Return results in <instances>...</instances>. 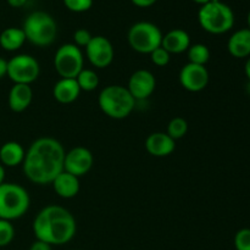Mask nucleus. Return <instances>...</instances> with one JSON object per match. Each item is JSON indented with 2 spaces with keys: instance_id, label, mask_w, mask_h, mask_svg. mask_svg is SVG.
Instances as JSON below:
<instances>
[{
  "instance_id": "f257e3e1",
  "label": "nucleus",
  "mask_w": 250,
  "mask_h": 250,
  "mask_svg": "<svg viewBox=\"0 0 250 250\" xmlns=\"http://www.w3.org/2000/svg\"><path fill=\"white\" fill-rule=\"evenodd\" d=\"M63 146L55 138L36 139L26 151L22 168L26 178L36 185H51L63 171Z\"/></svg>"
},
{
  "instance_id": "f03ea898",
  "label": "nucleus",
  "mask_w": 250,
  "mask_h": 250,
  "mask_svg": "<svg viewBox=\"0 0 250 250\" xmlns=\"http://www.w3.org/2000/svg\"><path fill=\"white\" fill-rule=\"evenodd\" d=\"M32 229L38 241L50 246H62L72 241L77 224L75 216L67 209L59 205H48L34 217Z\"/></svg>"
},
{
  "instance_id": "7ed1b4c3",
  "label": "nucleus",
  "mask_w": 250,
  "mask_h": 250,
  "mask_svg": "<svg viewBox=\"0 0 250 250\" xmlns=\"http://www.w3.org/2000/svg\"><path fill=\"white\" fill-rule=\"evenodd\" d=\"M136 99L127 87L111 84L105 87L98 97L100 110L114 120H124L132 114L136 106Z\"/></svg>"
},
{
  "instance_id": "20e7f679",
  "label": "nucleus",
  "mask_w": 250,
  "mask_h": 250,
  "mask_svg": "<svg viewBox=\"0 0 250 250\" xmlns=\"http://www.w3.org/2000/svg\"><path fill=\"white\" fill-rule=\"evenodd\" d=\"M200 27L208 33L224 34L234 24V14L231 7L220 0H210L202 5L198 12Z\"/></svg>"
},
{
  "instance_id": "39448f33",
  "label": "nucleus",
  "mask_w": 250,
  "mask_h": 250,
  "mask_svg": "<svg viewBox=\"0 0 250 250\" xmlns=\"http://www.w3.org/2000/svg\"><path fill=\"white\" fill-rule=\"evenodd\" d=\"M22 29L27 41L39 48L51 45L58 36V24L53 16L45 11L29 14L24 20Z\"/></svg>"
},
{
  "instance_id": "423d86ee",
  "label": "nucleus",
  "mask_w": 250,
  "mask_h": 250,
  "mask_svg": "<svg viewBox=\"0 0 250 250\" xmlns=\"http://www.w3.org/2000/svg\"><path fill=\"white\" fill-rule=\"evenodd\" d=\"M31 198L26 188L17 183L0 185V219L14 221L23 216L29 209Z\"/></svg>"
},
{
  "instance_id": "0eeeda50",
  "label": "nucleus",
  "mask_w": 250,
  "mask_h": 250,
  "mask_svg": "<svg viewBox=\"0 0 250 250\" xmlns=\"http://www.w3.org/2000/svg\"><path fill=\"white\" fill-rule=\"evenodd\" d=\"M163 37L161 29L148 21L134 23L127 34L129 46L139 54H151L155 49L160 48Z\"/></svg>"
},
{
  "instance_id": "6e6552de",
  "label": "nucleus",
  "mask_w": 250,
  "mask_h": 250,
  "mask_svg": "<svg viewBox=\"0 0 250 250\" xmlns=\"http://www.w3.org/2000/svg\"><path fill=\"white\" fill-rule=\"evenodd\" d=\"M54 67L61 78H76L84 68V55L73 43H66L54 55Z\"/></svg>"
},
{
  "instance_id": "1a4fd4ad",
  "label": "nucleus",
  "mask_w": 250,
  "mask_h": 250,
  "mask_svg": "<svg viewBox=\"0 0 250 250\" xmlns=\"http://www.w3.org/2000/svg\"><path fill=\"white\" fill-rule=\"evenodd\" d=\"M41 73L37 59L29 54H19L7 61V77L14 84H28L36 82Z\"/></svg>"
},
{
  "instance_id": "9d476101",
  "label": "nucleus",
  "mask_w": 250,
  "mask_h": 250,
  "mask_svg": "<svg viewBox=\"0 0 250 250\" xmlns=\"http://www.w3.org/2000/svg\"><path fill=\"white\" fill-rule=\"evenodd\" d=\"M85 56L94 67L105 68L114 61L115 49L106 37L94 36L85 46Z\"/></svg>"
},
{
  "instance_id": "9b49d317",
  "label": "nucleus",
  "mask_w": 250,
  "mask_h": 250,
  "mask_svg": "<svg viewBox=\"0 0 250 250\" xmlns=\"http://www.w3.org/2000/svg\"><path fill=\"white\" fill-rule=\"evenodd\" d=\"M93 164L94 156L89 149L84 146H75L65 154L63 171L80 178L89 172Z\"/></svg>"
},
{
  "instance_id": "f8f14e48",
  "label": "nucleus",
  "mask_w": 250,
  "mask_h": 250,
  "mask_svg": "<svg viewBox=\"0 0 250 250\" xmlns=\"http://www.w3.org/2000/svg\"><path fill=\"white\" fill-rule=\"evenodd\" d=\"M178 80H180L181 85L188 92H202L209 84V71L205 66L188 62L181 68Z\"/></svg>"
},
{
  "instance_id": "ddd939ff",
  "label": "nucleus",
  "mask_w": 250,
  "mask_h": 250,
  "mask_svg": "<svg viewBox=\"0 0 250 250\" xmlns=\"http://www.w3.org/2000/svg\"><path fill=\"white\" fill-rule=\"evenodd\" d=\"M156 88L155 76L148 70H137L131 75L127 89L137 100L148 99Z\"/></svg>"
},
{
  "instance_id": "4468645a",
  "label": "nucleus",
  "mask_w": 250,
  "mask_h": 250,
  "mask_svg": "<svg viewBox=\"0 0 250 250\" xmlns=\"http://www.w3.org/2000/svg\"><path fill=\"white\" fill-rule=\"evenodd\" d=\"M146 149L155 158H165L175 151L176 141L166 132H154L146 139Z\"/></svg>"
},
{
  "instance_id": "2eb2a0df",
  "label": "nucleus",
  "mask_w": 250,
  "mask_h": 250,
  "mask_svg": "<svg viewBox=\"0 0 250 250\" xmlns=\"http://www.w3.org/2000/svg\"><path fill=\"white\" fill-rule=\"evenodd\" d=\"M81 94V88L76 78H60L54 84L53 97L60 104H71Z\"/></svg>"
},
{
  "instance_id": "dca6fc26",
  "label": "nucleus",
  "mask_w": 250,
  "mask_h": 250,
  "mask_svg": "<svg viewBox=\"0 0 250 250\" xmlns=\"http://www.w3.org/2000/svg\"><path fill=\"white\" fill-rule=\"evenodd\" d=\"M33 100V90L28 84H14L7 95V104L14 112H23Z\"/></svg>"
},
{
  "instance_id": "f3484780",
  "label": "nucleus",
  "mask_w": 250,
  "mask_h": 250,
  "mask_svg": "<svg viewBox=\"0 0 250 250\" xmlns=\"http://www.w3.org/2000/svg\"><path fill=\"white\" fill-rule=\"evenodd\" d=\"M190 37L185 29L175 28L168 31L167 33L164 34L163 37V46L165 50H167L170 54H182L189 49Z\"/></svg>"
},
{
  "instance_id": "a211bd4d",
  "label": "nucleus",
  "mask_w": 250,
  "mask_h": 250,
  "mask_svg": "<svg viewBox=\"0 0 250 250\" xmlns=\"http://www.w3.org/2000/svg\"><path fill=\"white\" fill-rule=\"evenodd\" d=\"M56 194L63 199L75 198L80 193V178L71 173L62 171L51 183Z\"/></svg>"
},
{
  "instance_id": "6ab92c4d",
  "label": "nucleus",
  "mask_w": 250,
  "mask_h": 250,
  "mask_svg": "<svg viewBox=\"0 0 250 250\" xmlns=\"http://www.w3.org/2000/svg\"><path fill=\"white\" fill-rule=\"evenodd\" d=\"M227 50L233 58L244 59L250 56V29L242 28L234 32L227 42Z\"/></svg>"
},
{
  "instance_id": "aec40b11",
  "label": "nucleus",
  "mask_w": 250,
  "mask_h": 250,
  "mask_svg": "<svg viewBox=\"0 0 250 250\" xmlns=\"http://www.w3.org/2000/svg\"><path fill=\"white\" fill-rule=\"evenodd\" d=\"M26 150L20 143L14 141L6 142L0 146V164L5 167H16L23 164Z\"/></svg>"
},
{
  "instance_id": "412c9836",
  "label": "nucleus",
  "mask_w": 250,
  "mask_h": 250,
  "mask_svg": "<svg viewBox=\"0 0 250 250\" xmlns=\"http://www.w3.org/2000/svg\"><path fill=\"white\" fill-rule=\"evenodd\" d=\"M26 34L23 29L9 27L0 33V46L6 51H16L26 43Z\"/></svg>"
},
{
  "instance_id": "4be33fe9",
  "label": "nucleus",
  "mask_w": 250,
  "mask_h": 250,
  "mask_svg": "<svg viewBox=\"0 0 250 250\" xmlns=\"http://www.w3.org/2000/svg\"><path fill=\"white\" fill-rule=\"evenodd\" d=\"M188 54V61L190 63H194V65H200L205 66L210 60V54L209 48H208L205 44L197 43L193 44L189 46V49L187 50Z\"/></svg>"
},
{
  "instance_id": "5701e85b",
  "label": "nucleus",
  "mask_w": 250,
  "mask_h": 250,
  "mask_svg": "<svg viewBox=\"0 0 250 250\" xmlns=\"http://www.w3.org/2000/svg\"><path fill=\"white\" fill-rule=\"evenodd\" d=\"M78 85L81 88V92H93V90L97 89V87L99 85V77H98V73L94 70H90V68H83L80 72V75L76 77Z\"/></svg>"
},
{
  "instance_id": "b1692460",
  "label": "nucleus",
  "mask_w": 250,
  "mask_h": 250,
  "mask_svg": "<svg viewBox=\"0 0 250 250\" xmlns=\"http://www.w3.org/2000/svg\"><path fill=\"white\" fill-rule=\"evenodd\" d=\"M188 132V122L186 121L183 117H173L167 125V131L166 133L173 139V141H177V139L183 138V137L187 134Z\"/></svg>"
},
{
  "instance_id": "393cba45",
  "label": "nucleus",
  "mask_w": 250,
  "mask_h": 250,
  "mask_svg": "<svg viewBox=\"0 0 250 250\" xmlns=\"http://www.w3.org/2000/svg\"><path fill=\"white\" fill-rule=\"evenodd\" d=\"M15 229L14 225L6 220L0 219V248L6 247L14 241Z\"/></svg>"
},
{
  "instance_id": "a878e982",
  "label": "nucleus",
  "mask_w": 250,
  "mask_h": 250,
  "mask_svg": "<svg viewBox=\"0 0 250 250\" xmlns=\"http://www.w3.org/2000/svg\"><path fill=\"white\" fill-rule=\"evenodd\" d=\"M149 55H150L151 62H153L154 65L159 66V67H164V66L168 65V62H170L171 60V54L168 53L167 50H165L163 46L155 49V50L151 54H149Z\"/></svg>"
},
{
  "instance_id": "bb28decb",
  "label": "nucleus",
  "mask_w": 250,
  "mask_h": 250,
  "mask_svg": "<svg viewBox=\"0 0 250 250\" xmlns=\"http://www.w3.org/2000/svg\"><path fill=\"white\" fill-rule=\"evenodd\" d=\"M236 250H250V229H242L234 236Z\"/></svg>"
},
{
  "instance_id": "cd10ccee",
  "label": "nucleus",
  "mask_w": 250,
  "mask_h": 250,
  "mask_svg": "<svg viewBox=\"0 0 250 250\" xmlns=\"http://www.w3.org/2000/svg\"><path fill=\"white\" fill-rule=\"evenodd\" d=\"M63 5L70 11L84 12L93 6V0H63Z\"/></svg>"
},
{
  "instance_id": "c85d7f7f",
  "label": "nucleus",
  "mask_w": 250,
  "mask_h": 250,
  "mask_svg": "<svg viewBox=\"0 0 250 250\" xmlns=\"http://www.w3.org/2000/svg\"><path fill=\"white\" fill-rule=\"evenodd\" d=\"M93 36L90 34V32L85 28H80L73 33V42H75V45H77L78 48H85V46L89 44V42L92 41Z\"/></svg>"
},
{
  "instance_id": "c756f323",
  "label": "nucleus",
  "mask_w": 250,
  "mask_h": 250,
  "mask_svg": "<svg viewBox=\"0 0 250 250\" xmlns=\"http://www.w3.org/2000/svg\"><path fill=\"white\" fill-rule=\"evenodd\" d=\"M29 250H51V246L50 244L45 243V242L36 239V242H33V243H32Z\"/></svg>"
},
{
  "instance_id": "7c9ffc66",
  "label": "nucleus",
  "mask_w": 250,
  "mask_h": 250,
  "mask_svg": "<svg viewBox=\"0 0 250 250\" xmlns=\"http://www.w3.org/2000/svg\"><path fill=\"white\" fill-rule=\"evenodd\" d=\"M131 1L138 7H149L155 4L158 0H131Z\"/></svg>"
},
{
  "instance_id": "2f4dec72",
  "label": "nucleus",
  "mask_w": 250,
  "mask_h": 250,
  "mask_svg": "<svg viewBox=\"0 0 250 250\" xmlns=\"http://www.w3.org/2000/svg\"><path fill=\"white\" fill-rule=\"evenodd\" d=\"M7 76V60L0 56V80Z\"/></svg>"
},
{
  "instance_id": "473e14b6",
  "label": "nucleus",
  "mask_w": 250,
  "mask_h": 250,
  "mask_svg": "<svg viewBox=\"0 0 250 250\" xmlns=\"http://www.w3.org/2000/svg\"><path fill=\"white\" fill-rule=\"evenodd\" d=\"M27 0H7V4L12 7H21L26 4Z\"/></svg>"
},
{
  "instance_id": "72a5a7b5",
  "label": "nucleus",
  "mask_w": 250,
  "mask_h": 250,
  "mask_svg": "<svg viewBox=\"0 0 250 250\" xmlns=\"http://www.w3.org/2000/svg\"><path fill=\"white\" fill-rule=\"evenodd\" d=\"M244 71H246L247 78H248L249 82H250V56L248 58V60H247L246 66H244Z\"/></svg>"
},
{
  "instance_id": "f704fd0d",
  "label": "nucleus",
  "mask_w": 250,
  "mask_h": 250,
  "mask_svg": "<svg viewBox=\"0 0 250 250\" xmlns=\"http://www.w3.org/2000/svg\"><path fill=\"white\" fill-rule=\"evenodd\" d=\"M5 182V166L0 164V185Z\"/></svg>"
},
{
  "instance_id": "c9c22d12",
  "label": "nucleus",
  "mask_w": 250,
  "mask_h": 250,
  "mask_svg": "<svg viewBox=\"0 0 250 250\" xmlns=\"http://www.w3.org/2000/svg\"><path fill=\"white\" fill-rule=\"evenodd\" d=\"M194 2H197V4H200V5H204L207 4V2H209L210 0H193Z\"/></svg>"
},
{
  "instance_id": "e433bc0d",
  "label": "nucleus",
  "mask_w": 250,
  "mask_h": 250,
  "mask_svg": "<svg viewBox=\"0 0 250 250\" xmlns=\"http://www.w3.org/2000/svg\"><path fill=\"white\" fill-rule=\"evenodd\" d=\"M247 22H248V29H250V11L248 14V17H247Z\"/></svg>"
}]
</instances>
